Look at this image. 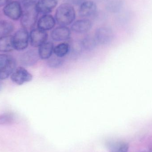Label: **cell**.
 I'll use <instances>...</instances> for the list:
<instances>
[{
	"instance_id": "6da1fadb",
	"label": "cell",
	"mask_w": 152,
	"mask_h": 152,
	"mask_svg": "<svg viewBox=\"0 0 152 152\" xmlns=\"http://www.w3.org/2000/svg\"><path fill=\"white\" fill-rule=\"evenodd\" d=\"M76 17V11L74 6L69 3H64L57 8L54 18L59 26H67L72 25Z\"/></svg>"
},
{
	"instance_id": "7a4b0ae2",
	"label": "cell",
	"mask_w": 152,
	"mask_h": 152,
	"mask_svg": "<svg viewBox=\"0 0 152 152\" xmlns=\"http://www.w3.org/2000/svg\"><path fill=\"white\" fill-rule=\"evenodd\" d=\"M24 8L20 19V24L24 29L32 30L37 24L39 13L35 4Z\"/></svg>"
},
{
	"instance_id": "3957f363",
	"label": "cell",
	"mask_w": 152,
	"mask_h": 152,
	"mask_svg": "<svg viewBox=\"0 0 152 152\" xmlns=\"http://www.w3.org/2000/svg\"><path fill=\"white\" fill-rule=\"evenodd\" d=\"M16 68V62L13 58L7 54H0V79L7 78Z\"/></svg>"
},
{
	"instance_id": "277c9868",
	"label": "cell",
	"mask_w": 152,
	"mask_h": 152,
	"mask_svg": "<svg viewBox=\"0 0 152 152\" xmlns=\"http://www.w3.org/2000/svg\"><path fill=\"white\" fill-rule=\"evenodd\" d=\"M4 14L12 20L20 19L23 12V9L19 1H11L4 6L3 9Z\"/></svg>"
},
{
	"instance_id": "5b68a950",
	"label": "cell",
	"mask_w": 152,
	"mask_h": 152,
	"mask_svg": "<svg viewBox=\"0 0 152 152\" xmlns=\"http://www.w3.org/2000/svg\"><path fill=\"white\" fill-rule=\"evenodd\" d=\"M29 42V34L28 30L21 28L12 36V42L15 50L21 51L27 48Z\"/></svg>"
},
{
	"instance_id": "8992f818",
	"label": "cell",
	"mask_w": 152,
	"mask_h": 152,
	"mask_svg": "<svg viewBox=\"0 0 152 152\" xmlns=\"http://www.w3.org/2000/svg\"><path fill=\"white\" fill-rule=\"evenodd\" d=\"M114 33L111 28L109 26H102L96 29L94 38L97 44L106 45L112 41Z\"/></svg>"
},
{
	"instance_id": "52a82bcc",
	"label": "cell",
	"mask_w": 152,
	"mask_h": 152,
	"mask_svg": "<svg viewBox=\"0 0 152 152\" xmlns=\"http://www.w3.org/2000/svg\"><path fill=\"white\" fill-rule=\"evenodd\" d=\"M10 78L13 83L20 86L31 81L33 76L23 67L20 66L15 69Z\"/></svg>"
},
{
	"instance_id": "ba28073f",
	"label": "cell",
	"mask_w": 152,
	"mask_h": 152,
	"mask_svg": "<svg viewBox=\"0 0 152 152\" xmlns=\"http://www.w3.org/2000/svg\"><path fill=\"white\" fill-rule=\"evenodd\" d=\"M48 34L46 31L38 28H33L29 34V42L34 47H39L47 42Z\"/></svg>"
},
{
	"instance_id": "9c48e42d",
	"label": "cell",
	"mask_w": 152,
	"mask_h": 152,
	"mask_svg": "<svg viewBox=\"0 0 152 152\" xmlns=\"http://www.w3.org/2000/svg\"><path fill=\"white\" fill-rule=\"evenodd\" d=\"M97 10V5L95 2L86 0L79 5V15L81 18L88 19L96 14Z\"/></svg>"
},
{
	"instance_id": "30bf717a",
	"label": "cell",
	"mask_w": 152,
	"mask_h": 152,
	"mask_svg": "<svg viewBox=\"0 0 152 152\" xmlns=\"http://www.w3.org/2000/svg\"><path fill=\"white\" fill-rule=\"evenodd\" d=\"M39 58L38 51L34 49H31L21 54L20 58V61L23 66H31L37 63Z\"/></svg>"
},
{
	"instance_id": "8fae6325",
	"label": "cell",
	"mask_w": 152,
	"mask_h": 152,
	"mask_svg": "<svg viewBox=\"0 0 152 152\" xmlns=\"http://www.w3.org/2000/svg\"><path fill=\"white\" fill-rule=\"evenodd\" d=\"M92 26L93 23L89 19L81 18L72 23L71 30L76 34H85L90 31Z\"/></svg>"
},
{
	"instance_id": "7c38bea8",
	"label": "cell",
	"mask_w": 152,
	"mask_h": 152,
	"mask_svg": "<svg viewBox=\"0 0 152 152\" xmlns=\"http://www.w3.org/2000/svg\"><path fill=\"white\" fill-rule=\"evenodd\" d=\"M71 34V30L68 27L59 26L53 29L50 36L53 41L61 42L69 39Z\"/></svg>"
},
{
	"instance_id": "4fadbf2b",
	"label": "cell",
	"mask_w": 152,
	"mask_h": 152,
	"mask_svg": "<svg viewBox=\"0 0 152 152\" xmlns=\"http://www.w3.org/2000/svg\"><path fill=\"white\" fill-rule=\"evenodd\" d=\"M58 4V0H38L35 7L39 13L50 14Z\"/></svg>"
},
{
	"instance_id": "5bb4252c",
	"label": "cell",
	"mask_w": 152,
	"mask_h": 152,
	"mask_svg": "<svg viewBox=\"0 0 152 152\" xmlns=\"http://www.w3.org/2000/svg\"><path fill=\"white\" fill-rule=\"evenodd\" d=\"M56 20L51 14H43L39 18L37 22V28L45 31L53 29L56 26Z\"/></svg>"
},
{
	"instance_id": "9a60e30c",
	"label": "cell",
	"mask_w": 152,
	"mask_h": 152,
	"mask_svg": "<svg viewBox=\"0 0 152 152\" xmlns=\"http://www.w3.org/2000/svg\"><path fill=\"white\" fill-rule=\"evenodd\" d=\"M53 50V43L51 42H46L39 47V57L42 60L48 59L51 57Z\"/></svg>"
},
{
	"instance_id": "2e32d148",
	"label": "cell",
	"mask_w": 152,
	"mask_h": 152,
	"mask_svg": "<svg viewBox=\"0 0 152 152\" xmlns=\"http://www.w3.org/2000/svg\"><path fill=\"white\" fill-rule=\"evenodd\" d=\"M14 50L12 36H5L0 37V53H6Z\"/></svg>"
},
{
	"instance_id": "e0dca14e",
	"label": "cell",
	"mask_w": 152,
	"mask_h": 152,
	"mask_svg": "<svg viewBox=\"0 0 152 152\" xmlns=\"http://www.w3.org/2000/svg\"><path fill=\"white\" fill-rule=\"evenodd\" d=\"M124 5V0H111L107 3L105 8L108 12L115 14L121 12Z\"/></svg>"
},
{
	"instance_id": "ac0fdd59",
	"label": "cell",
	"mask_w": 152,
	"mask_h": 152,
	"mask_svg": "<svg viewBox=\"0 0 152 152\" xmlns=\"http://www.w3.org/2000/svg\"><path fill=\"white\" fill-rule=\"evenodd\" d=\"M14 29V26L12 22L5 20H0V37L9 35Z\"/></svg>"
},
{
	"instance_id": "d6986e66",
	"label": "cell",
	"mask_w": 152,
	"mask_h": 152,
	"mask_svg": "<svg viewBox=\"0 0 152 152\" xmlns=\"http://www.w3.org/2000/svg\"><path fill=\"white\" fill-rule=\"evenodd\" d=\"M70 46L66 43H62L55 46L53 52L56 56L62 58L69 52Z\"/></svg>"
},
{
	"instance_id": "ffe728a7",
	"label": "cell",
	"mask_w": 152,
	"mask_h": 152,
	"mask_svg": "<svg viewBox=\"0 0 152 152\" xmlns=\"http://www.w3.org/2000/svg\"><path fill=\"white\" fill-rule=\"evenodd\" d=\"M96 44L97 43L94 37L90 36L86 37L82 40L81 43L82 48L88 51L93 50L96 46Z\"/></svg>"
},
{
	"instance_id": "44dd1931",
	"label": "cell",
	"mask_w": 152,
	"mask_h": 152,
	"mask_svg": "<svg viewBox=\"0 0 152 152\" xmlns=\"http://www.w3.org/2000/svg\"><path fill=\"white\" fill-rule=\"evenodd\" d=\"M63 62L64 61L62 58H59L55 55V56H52L48 59L47 65L51 68L56 69L61 66Z\"/></svg>"
},
{
	"instance_id": "7402d4cb",
	"label": "cell",
	"mask_w": 152,
	"mask_h": 152,
	"mask_svg": "<svg viewBox=\"0 0 152 152\" xmlns=\"http://www.w3.org/2000/svg\"><path fill=\"white\" fill-rule=\"evenodd\" d=\"M15 120V115L13 113H7L0 115V125H10Z\"/></svg>"
},
{
	"instance_id": "603a6c76",
	"label": "cell",
	"mask_w": 152,
	"mask_h": 152,
	"mask_svg": "<svg viewBox=\"0 0 152 152\" xmlns=\"http://www.w3.org/2000/svg\"><path fill=\"white\" fill-rule=\"evenodd\" d=\"M129 145L124 142L118 143L113 145L110 152H128Z\"/></svg>"
},
{
	"instance_id": "cb8c5ba5",
	"label": "cell",
	"mask_w": 152,
	"mask_h": 152,
	"mask_svg": "<svg viewBox=\"0 0 152 152\" xmlns=\"http://www.w3.org/2000/svg\"><path fill=\"white\" fill-rule=\"evenodd\" d=\"M38 0H19L23 7H26L35 5Z\"/></svg>"
},
{
	"instance_id": "d4e9b609",
	"label": "cell",
	"mask_w": 152,
	"mask_h": 152,
	"mask_svg": "<svg viewBox=\"0 0 152 152\" xmlns=\"http://www.w3.org/2000/svg\"><path fill=\"white\" fill-rule=\"evenodd\" d=\"M86 1V0H69V3L73 5L79 6Z\"/></svg>"
},
{
	"instance_id": "484cf974",
	"label": "cell",
	"mask_w": 152,
	"mask_h": 152,
	"mask_svg": "<svg viewBox=\"0 0 152 152\" xmlns=\"http://www.w3.org/2000/svg\"><path fill=\"white\" fill-rule=\"evenodd\" d=\"M10 1L11 0H0V7L4 6Z\"/></svg>"
},
{
	"instance_id": "4316f807",
	"label": "cell",
	"mask_w": 152,
	"mask_h": 152,
	"mask_svg": "<svg viewBox=\"0 0 152 152\" xmlns=\"http://www.w3.org/2000/svg\"></svg>"
}]
</instances>
